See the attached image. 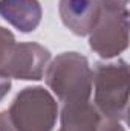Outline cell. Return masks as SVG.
Here are the masks:
<instances>
[{
    "label": "cell",
    "mask_w": 130,
    "mask_h": 131,
    "mask_svg": "<svg viewBox=\"0 0 130 131\" xmlns=\"http://www.w3.org/2000/svg\"><path fill=\"white\" fill-rule=\"evenodd\" d=\"M48 85L64 104L87 101L92 90V72L87 60L78 53H63L46 73Z\"/></svg>",
    "instance_id": "1"
},
{
    "label": "cell",
    "mask_w": 130,
    "mask_h": 131,
    "mask_svg": "<svg viewBox=\"0 0 130 131\" xmlns=\"http://www.w3.org/2000/svg\"><path fill=\"white\" fill-rule=\"evenodd\" d=\"M95 85L98 113L109 121L124 119L129 101V69L124 61L116 64H99L92 78Z\"/></svg>",
    "instance_id": "2"
},
{
    "label": "cell",
    "mask_w": 130,
    "mask_h": 131,
    "mask_svg": "<svg viewBox=\"0 0 130 131\" xmlns=\"http://www.w3.org/2000/svg\"><path fill=\"white\" fill-rule=\"evenodd\" d=\"M14 131H51L57 121V104L41 87L25 89L6 111Z\"/></svg>",
    "instance_id": "3"
},
{
    "label": "cell",
    "mask_w": 130,
    "mask_h": 131,
    "mask_svg": "<svg viewBox=\"0 0 130 131\" xmlns=\"http://www.w3.org/2000/svg\"><path fill=\"white\" fill-rule=\"evenodd\" d=\"M129 12L101 11L90 35V47L104 58H112L127 47Z\"/></svg>",
    "instance_id": "4"
},
{
    "label": "cell",
    "mask_w": 130,
    "mask_h": 131,
    "mask_svg": "<svg viewBox=\"0 0 130 131\" xmlns=\"http://www.w3.org/2000/svg\"><path fill=\"white\" fill-rule=\"evenodd\" d=\"M49 50L35 43L15 44L14 53L6 69V78L41 79L49 61Z\"/></svg>",
    "instance_id": "5"
},
{
    "label": "cell",
    "mask_w": 130,
    "mask_h": 131,
    "mask_svg": "<svg viewBox=\"0 0 130 131\" xmlns=\"http://www.w3.org/2000/svg\"><path fill=\"white\" fill-rule=\"evenodd\" d=\"M60 15L66 26L77 35H87L94 31L101 8L97 0H61Z\"/></svg>",
    "instance_id": "6"
},
{
    "label": "cell",
    "mask_w": 130,
    "mask_h": 131,
    "mask_svg": "<svg viewBox=\"0 0 130 131\" xmlns=\"http://www.w3.org/2000/svg\"><path fill=\"white\" fill-rule=\"evenodd\" d=\"M0 15L22 32L34 31L41 20L37 0H0Z\"/></svg>",
    "instance_id": "7"
},
{
    "label": "cell",
    "mask_w": 130,
    "mask_h": 131,
    "mask_svg": "<svg viewBox=\"0 0 130 131\" xmlns=\"http://www.w3.org/2000/svg\"><path fill=\"white\" fill-rule=\"evenodd\" d=\"M15 49V40L14 35L0 28V76L6 78V69L11 61V57Z\"/></svg>",
    "instance_id": "8"
},
{
    "label": "cell",
    "mask_w": 130,
    "mask_h": 131,
    "mask_svg": "<svg viewBox=\"0 0 130 131\" xmlns=\"http://www.w3.org/2000/svg\"><path fill=\"white\" fill-rule=\"evenodd\" d=\"M101 11H126L127 0H97Z\"/></svg>",
    "instance_id": "9"
},
{
    "label": "cell",
    "mask_w": 130,
    "mask_h": 131,
    "mask_svg": "<svg viewBox=\"0 0 130 131\" xmlns=\"http://www.w3.org/2000/svg\"><path fill=\"white\" fill-rule=\"evenodd\" d=\"M9 89H11L9 78H3V76H0V101L5 98V95L9 92Z\"/></svg>",
    "instance_id": "10"
},
{
    "label": "cell",
    "mask_w": 130,
    "mask_h": 131,
    "mask_svg": "<svg viewBox=\"0 0 130 131\" xmlns=\"http://www.w3.org/2000/svg\"><path fill=\"white\" fill-rule=\"evenodd\" d=\"M0 131H14L11 124L8 122V117H6V111L0 113Z\"/></svg>",
    "instance_id": "11"
},
{
    "label": "cell",
    "mask_w": 130,
    "mask_h": 131,
    "mask_svg": "<svg viewBox=\"0 0 130 131\" xmlns=\"http://www.w3.org/2000/svg\"><path fill=\"white\" fill-rule=\"evenodd\" d=\"M123 131H124V130H123Z\"/></svg>",
    "instance_id": "12"
}]
</instances>
